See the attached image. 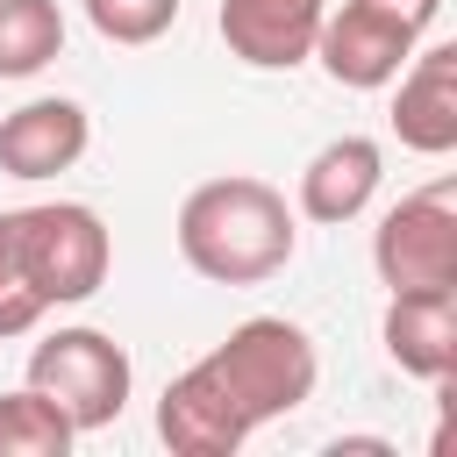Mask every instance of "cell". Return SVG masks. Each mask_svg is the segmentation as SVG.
<instances>
[{
  "mask_svg": "<svg viewBox=\"0 0 457 457\" xmlns=\"http://www.w3.org/2000/svg\"><path fill=\"white\" fill-rule=\"evenodd\" d=\"M7 236H14V257H21L29 286L43 293V307H79L114 271V236H107L100 207H86V200L14 207L7 214Z\"/></svg>",
  "mask_w": 457,
  "mask_h": 457,
  "instance_id": "3",
  "label": "cell"
},
{
  "mask_svg": "<svg viewBox=\"0 0 457 457\" xmlns=\"http://www.w3.org/2000/svg\"><path fill=\"white\" fill-rule=\"evenodd\" d=\"M314 386H321L314 336L286 314H250L164 386L157 436L171 457H236L264 421L307 407Z\"/></svg>",
  "mask_w": 457,
  "mask_h": 457,
  "instance_id": "1",
  "label": "cell"
},
{
  "mask_svg": "<svg viewBox=\"0 0 457 457\" xmlns=\"http://www.w3.org/2000/svg\"><path fill=\"white\" fill-rule=\"evenodd\" d=\"M414 43H421L414 29H400V21H386V14H371V7H357V0H343V7L321 14L307 57H314L336 86H350V93H378V86L400 79V64L414 57Z\"/></svg>",
  "mask_w": 457,
  "mask_h": 457,
  "instance_id": "6",
  "label": "cell"
},
{
  "mask_svg": "<svg viewBox=\"0 0 457 457\" xmlns=\"http://www.w3.org/2000/svg\"><path fill=\"white\" fill-rule=\"evenodd\" d=\"M43 314H50V307H43V293L29 286V271H21V257H14V236H7V214H0V343H7V336H29Z\"/></svg>",
  "mask_w": 457,
  "mask_h": 457,
  "instance_id": "15",
  "label": "cell"
},
{
  "mask_svg": "<svg viewBox=\"0 0 457 457\" xmlns=\"http://www.w3.org/2000/svg\"><path fill=\"white\" fill-rule=\"evenodd\" d=\"M371 271L386 293H428L457 286V186L436 179L421 193H400L371 228Z\"/></svg>",
  "mask_w": 457,
  "mask_h": 457,
  "instance_id": "5",
  "label": "cell"
},
{
  "mask_svg": "<svg viewBox=\"0 0 457 457\" xmlns=\"http://www.w3.org/2000/svg\"><path fill=\"white\" fill-rule=\"evenodd\" d=\"M378 186H386V150L371 136H336L300 171V214L321 228H343L378 200Z\"/></svg>",
  "mask_w": 457,
  "mask_h": 457,
  "instance_id": "10",
  "label": "cell"
},
{
  "mask_svg": "<svg viewBox=\"0 0 457 457\" xmlns=\"http://www.w3.org/2000/svg\"><path fill=\"white\" fill-rule=\"evenodd\" d=\"M393 136L421 157L457 150V43H414V57L393 79Z\"/></svg>",
  "mask_w": 457,
  "mask_h": 457,
  "instance_id": "7",
  "label": "cell"
},
{
  "mask_svg": "<svg viewBox=\"0 0 457 457\" xmlns=\"http://www.w3.org/2000/svg\"><path fill=\"white\" fill-rule=\"evenodd\" d=\"M386 357L407 378L443 386L457 371V286H428V293H393L386 300V328H378Z\"/></svg>",
  "mask_w": 457,
  "mask_h": 457,
  "instance_id": "11",
  "label": "cell"
},
{
  "mask_svg": "<svg viewBox=\"0 0 457 457\" xmlns=\"http://www.w3.org/2000/svg\"><path fill=\"white\" fill-rule=\"evenodd\" d=\"M93 143V114L64 93L21 100L14 114H0V171L7 179H57L86 157Z\"/></svg>",
  "mask_w": 457,
  "mask_h": 457,
  "instance_id": "8",
  "label": "cell"
},
{
  "mask_svg": "<svg viewBox=\"0 0 457 457\" xmlns=\"http://www.w3.org/2000/svg\"><path fill=\"white\" fill-rule=\"evenodd\" d=\"M86 21L121 50H143L179 21V0H86Z\"/></svg>",
  "mask_w": 457,
  "mask_h": 457,
  "instance_id": "14",
  "label": "cell"
},
{
  "mask_svg": "<svg viewBox=\"0 0 457 457\" xmlns=\"http://www.w3.org/2000/svg\"><path fill=\"white\" fill-rule=\"evenodd\" d=\"M328 0H221V43L228 57H243L250 71H293L314 50Z\"/></svg>",
  "mask_w": 457,
  "mask_h": 457,
  "instance_id": "9",
  "label": "cell"
},
{
  "mask_svg": "<svg viewBox=\"0 0 457 457\" xmlns=\"http://www.w3.org/2000/svg\"><path fill=\"white\" fill-rule=\"evenodd\" d=\"M29 386L79 428V436H93V428H114L121 421V407H129V386H136V364H129V350L107 336V328H50L36 350H29Z\"/></svg>",
  "mask_w": 457,
  "mask_h": 457,
  "instance_id": "4",
  "label": "cell"
},
{
  "mask_svg": "<svg viewBox=\"0 0 457 457\" xmlns=\"http://www.w3.org/2000/svg\"><path fill=\"white\" fill-rule=\"evenodd\" d=\"M64 50L57 0H0V79H36Z\"/></svg>",
  "mask_w": 457,
  "mask_h": 457,
  "instance_id": "12",
  "label": "cell"
},
{
  "mask_svg": "<svg viewBox=\"0 0 457 457\" xmlns=\"http://www.w3.org/2000/svg\"><path fill=\"white\" fill-rule=\"evenodd\" d=\"M357 7H371V14H386V21H400V29H414V36L443 14V0H357Z\"/></svg>",
  "mask_w": 457,
  "mask_h": 457,
  "instance_id": "16",
  "label": "cell"
},
{
  "mask_svg": "<svg viewBox=\"0 0 457 457\" xmlns=\"http://www.w3.org/2000/svg\"><path fill=\"white\" fill-rule=\"evenodd\" d=\"M293 250H300V221L286 193L250 171L207 179L179 200V257L214 286H264L293 264Z\"/></svg>",
  "mask_w": 457,
  "mask_h": 457,
  "instance_id": "2",
  "label": "cell"
},
{
  "mask_svg": "<svg viewBox=\"0 0 457 457\" xmlns=\"http://www.w3.org/2000/svg\"><path fill=\"white\" fill-rule=\"evenodd\" d=\"M71 443H79V428H71L36 386L0 393V457H64Z\"/></svg>",
  "mask_w": 457,
  "mask_h": 457,
  "instance_id": "13",
  "label": "cell"
}]
</instances>
